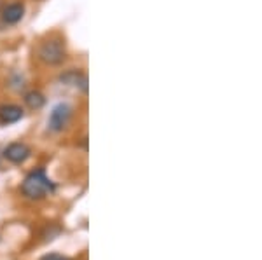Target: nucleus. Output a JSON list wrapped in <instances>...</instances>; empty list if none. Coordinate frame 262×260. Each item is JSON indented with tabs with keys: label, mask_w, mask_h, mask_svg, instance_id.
Returning a JSON list of instances; mask_svg holds the SVG:
<instances>
[{
	"label": "nucleus",
	"mask_w": 262,
	"mask_h": 260,
	"mask_svg": "<svg viewBox=\"0 0 262 260\" xmlns=\"http://www.w3.org/2000/svg\"><path fill=\"white\" fill-rule=\"evenodd\" d=\"M40 260H70V258L63 257V255H60V253H48V255H44Z\"/></svg>",
	"instance_id": "nucleus-9"
},
{
	"label": "nucleus",
	"mask_w": 262,
	"mask_h": 260,
	"mask_svg": "<svg viewBox=\"0 0 262 260\" xmlns=\"http://www.w3.org/2000/svg\"><path fill=\"white\" fill-rule=\"evenodd\" d=\"M32 156V149L23 141H14V144L7 145L4 150V157L12 164H23L25 161H28Z\"/></svg>",
	"instance_id": "nucleus-5"
},
{
	"label": "nucleus",
	"mask_w": 262,
	"mask_h": 260,
	"mask_svg": "<svg viewBox=\"0 0 262 260\" xmlns=\"http://www.w3.org/2000/svg\"><path fill=\"white\" fill-rule=\"evenodd\" d=\"M25 4L23 2H11L7 6L0 7V23L4 27H14L25 18Z\"/></svg>",
	"instance_id": "nucleus-4"
},
{
	"label": "nucleus",
	"mask_w": 262,
	"mask_h": 260,
	"mask_svg": "<svg viewBox=\"0 0 262 260\" xmlns=\"http://www.w3.org/2000/svg\"><path fill=\"white\" fill-rule=\"evenodd\" d=\"M72 114H74V108L69 103H58L56 107H53L48 119V128L53 133H60L69 126Z\"/></svg>",
	"instance_id": "nucleus-3"
},
{
	"label": "nucleus",
	"mask_w": 262,
	"mask_h": 260,
	"mask_svg": "<svg viewBox=\"0 0 262 260\" xmlns=\"http://www.w3.org/2000/svg\"><path fill=\"white\" fill-rule=\"evenodd\" d=\"M37 60L48 66H60L67 60V45L61 37H49L37 48Z\"/></svg>",
	"instance_id": "nucleus-2"
},
{
	"label": "nucleus",
	"mask_w": 262,
	"mask_h": 260,
	"mask_svg": "<svg viewBox=\"0 0 262 260\" xmlns=\"http://www.w3.org/2000/svg\"><path fill=\"white\" fill-rule=\"evenodd\" d=\"M23 102L30 110H40L42 107L46 105V96L37 89H32L28 93L23 94Z\"/></svg>",
	"instance_id": "nucleus-8"
},
{
	"label": "nucleus",
	"mask_w": 262,
	"mask_h": 260,
	"mask_svg": "<svg viewBox=\"0 0 262 260\" xmlns=\"http://www.w3.org/2000/svg\"><path fill=\"white\" fill-rule=\"evenodd\" d=\"M60 82H63L65 86H74L75 89H81L82 93L88 91V77L86 74L81 72L77 68H72L69 72L60 75Z\"/></svg>",
	"instance_id": "nucleus-7"
},
{
	"label": "nucleus",
	"mask_w": 262,
	"mask_h": 260,
	"mask_svg": "<svg viewBox=\"0 0 262 260\" xmlns=\"http://www.w3.org/2000/svg\"><path fill=\"white\" fill-rule=\"evenodd\" d=\"M25 117L23 107L16 103H2L0 105V124H14Z\"/></svg>",
	"instance_id": "nucleus-6"
},
{
	"label": "nucleus",
	"mask_w": 262,
	"mask_h": 260,
	"mask_svg": "<svg viewBox=\"0 0 262 260\" xmlns=\"http://www.w3.org/2000/svg\"><path fill=\"white\" fill-rule=\"evenodd\" d=\"M54 191H56V185H54L53 180L46 175V171L42 170V168L28 173L27 177H25L23 183H21V192H23V196L33 201L44 199L46 196L53 194Z\"/></svg>",
	"instance_id": "nucleus-1"
}]
</instances>
